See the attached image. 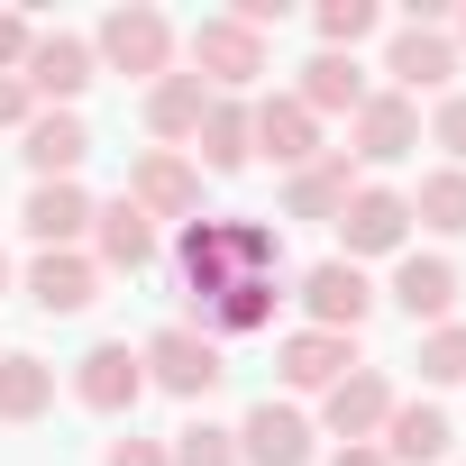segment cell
<instances>
[{
    "mask_svg": "<svg viewBox=\"0 0 466 466\" xmlns=\"http://www.w3.org/2000/svg\"><path fill=\"white\" fill-rule=\"evenodd\" d=\"M457 46H466V10H457Z\"/></svg>",
    "mask_w": 466,
    "mask_h": 466,
    "instance_id": "cell-38",
    "label": "cell"
},
{
    "mask_svg": "<svg viewBox=\"0 0 466 466\" xmlns=\"http://www.w3.org/2000/svg\"><path fill=\"white\" fill-rule=\"evenodd\" d=\"M329 466H393V457H384V448H375V439H357V448H339V457H329Z\"/></svg>",
    "mask_w": 466,
    "mask_h": 466,
    "instance_id": "cell-36",
    "label": "cell"
},
{
    "mask_svg": "<svg viewBox=\"0 0 466 466\" xmlns=\"http://www.w3.org/2000/svg\"><path fill=\"white\" fill-rule=\"evenodd\" d=\"M393 311H402V320H420V329H439V320L457 311V266H448V257L402 248V257H393Z\"/></svg>",
    "mask_w": 466,
    "mask_h": 466,
    "instance_id": "cell-20",
    "label": "cell"
},
{
    "mask_svg": "<svg viewBox=\"0 0 466 466\" xmlns=\"http://www.w3.org/2000/svg\"><path fill=\"white\" fill-rule=\"evenodd\" d=\"M19 228H28L37 248H83L92 238V192L83 183H37L28 210H19Z\"/></svg>",
    "mask_w": 466,
    "mask_h": 466,
    "instance_id": "cell-23",
    "label": "cell"
},
{
    "mask_svg": "<svg viewBox=\"0 0 466 466\" xmlns=\"http://www.w3.org/2000/svg\"><path fill=\"white\" fill-rule=\"evenodd\" d=\"M420 384H466V320H439L420 339Z\"/></svg>",
    "mask_w": 466,
    "mask_h": 466,
    "instance_id": "cell-31",
    "label": "cell"
},
{
    "mask_svg": "<svg viewBox=\"0 0 466 466\" xmlns=\"http://www.w3.org/2000/svg\"><path fill=\"white\" fill-rule=\"evenodd\" d=\"M210 101H219V92H210L201 74H156V83H147V128L183 156V137L201 128V110H210Z\"/></svg>",
    "mask_w": 466,
    "mask_h": 466,
    "instance_id": "cell-24",
    "label": "cell"
},
{
    "mask_svg": "<svg viewBox=\"0 0 466 466\" xmlns=\"http://www.w3.org/2000/svg\"><path fill=\"white\" fill-rule=\"evenodd\" d=\"M156 248H165V228H156L128 192H119V201H92V266H110V275H147Z\"/></svg>",
    "mask_w": 466,
    "mask_h": 466,
    "instance_id": "cell-12",
    "label": "cell"
},
{
    "mask_svg": "<svg viewBox=\"0 0 466 466\" xmlns=\"http://www.w3.org/2000/svg\"><path fill=\"white\" fill-rule=\"evenodd\" d=\"M192 74H201L210 92L238 101V92L266 74V37H257V28H238V19L219 10V19H201V28H192Z\"/></svg>",
    "mask_w": 466,
    "mask_h": 466,
    "instance_id": "cell-8",
    "label": "cell"
},
{
    "mask_svg": "<svg viewBox=\"0 0 466 466\" xmlns=\"http://www.w3.org/2000/svg\"><path fill=\"white\" fill-rule=\"evenodd\" d=\"M128 201H137L156 228H165V219H183V228H192V219H201V165H192V156H174V147H147V156L128 165Z\"/></svg>",
    "mask_w": 466,
    "mask_h": 466,
    "instance_id": "cell-7",
    "label": "cell"
},
{
    "mask_svg": "<svg viewBox=\"0 0 466 466\" xmlns=\"http://www.w3.org/2000/svg\"><path fill=\"white\" fill-rule=\"evenodd\" d=\"M19 156H28V174H37V183H74V174H83V156H92L83 110H37V119L19 128Z\"/></svg>",
    "mask_w": 466,
    "mask_h": 466,
    "instance_id": "cell-17",
    "label": "cell"
},
{
    "mask_svg": "<svg viewBox=\"0 0 466 466\" xmlns=\"http://www.w3.org/2000/svg\"><path fill=\"white\" fill-rule=\"evenodd\" d=\"M393 466H448V448H457V430H448V411L439 402H393V420H384V439H375Z\"/></svg>",
    "mask_w": 466,
    "mask_h": 466,
    "instance_id": "cell-22",
    "label": "cell"
},
{
    "mask_svg": "<svg viewBox=\"0 0 466 466\" xmlns=\"http://www.w3.org/2000/svg\"><path fill=\"white\" fill-rule=\"evenodd\" d=\"M384 74H393V92H402V101L448 92V74H457V37H448V28L402 19V28H393V46H384Z\"/></svg>",
    "mask_w": 466,
    "mask_h": 466,
    "instance_id": "cell-13",
    "label": "cell"
},
{
    "mask_svg": "<svg viewBox=\"0 0 466 466\" xmlns=\"http://www.w3.org/2000/svg\"><path fill=\"white\" fill-rule=\"evenodd\" d=\"M275 302H284V275H238L228 293L192 302V329H201V339H248V329L275 320Z\"/></svg>",
    "mask_w": 466,
    "mask_h": 466,
    "instance_id": "cell-18",
    "label": "cell"
},
{
    "mask_svg": "<svg viewBox=\"0 0 466 466\" xmlns=\"http://www.w3.org/2000/svg\"><path fill=\"white\" fill-rule=\"evenodd\" d=\"M402 238H411V201L384 192V183H357V201L339 210V257H348V266H366V257H402Z\"/></svg>",
    "mask_w": 466,
    "mask_h": 466,
    "instance_id": "cell-9",
    "label": "cell"
},
{
    "mask_svg": "<svg viewBox=\"0 0 466 466\" xmlns=\"http://www.w3.org/2000/svg\"><path fill=\"white\" fill-rule=\"evenodd\" d=\"M348 201H357V156H348V147H320V156L284 183V210H293V219H329V228H339Z\"/></svg>",
    "mask_w": 466,
    "mask_h": 466,
    "instance_id": "cell-19",
    "label": "cell"
},
{
    "mask_svg": "<svg viewBox=\"0 0 466 466\" xmlns=\"http://www.w3.org/2000/svg\"><path fill=\"white\" fill-rule=\"evenodd\" d=\"M101 466H174V457H165V439H137V430H128V439H110Z\"/></svg>",
    "mask_w": 466,
    "mask_h": 466,
    "instance_id": "cell-34",
    "label": "cell"
},
{
    "mask_svg": "<svg viewBox=\"0 0 466 466\" xmlns=\"http://www.w3.org/2000/svg\"><path fill=\"white\" fill-rule=\"evenodd\" d=\"M411 147H420V101L366 92V110L348 119V156H357V165H402Z\"/></svg>",
    "mask_w": 466,
    "mask_h": 466,
    "instance_id": "cell-14",
    "label": "cell"
},
{
    "mask_svg": "<svg viewBox=\"0 0 466 466\" xmlns=\"http://www.w3.org/2000/svg\"><path fill=\"white\" fill-rule=\"evenodd\" d=\"M165 457H174V466H238V430H219V420H183V430L165 439Z\"/></svg>",
    "mask_w": 466,
    "mask_h": 466,
    "instance_id": "cell-30",
    "label": "cell"
},
{
    "mask_svg": "<svg viewBox=\"0 0 466 466\" xmlns=\"http://www.w3.org/2000/svg\"><path fill=\"white\" fill-rule=\"evenodd\" d=\"M311 28H320V46H329V56H357V46L384 28V10H375V0H320Z\"/></svg>",
    "mask_w": 466,
    "mask_h": 466,
    "instance_id": "cell-29",
    "label": "cell"
},
{
    "mask_svg": "<svg viewBox=\"0 0 466 466\" xmlns=\"http://www.w3.org/2000/svg\"><path fill=\"white\" fill-rule=\"evenodd\" d=\"M420 228H439V238H466V165H439L420 174V192H402Z\"/></svg>",
    "mask_w": 466,
    "mask_h": 466,
    "instance_id": "cell-28",
    "label": "cell"
},
{
    "mask_svg": "<svg viewBox=\"0 0 466 466\" xmlns=\"http://www.w3.org/2000/svg\"><path fill=\"white\" fill-rule=\"evenodd\" d=\"M248 147L266 156V165H284V174H302L311 156H320V119L293 101V92H266V101H248Z\"/></svg>",
    "mask_w": 466,
    "mask_h": 466,
    "instance_id": "cell-11",
    "label": "cell"
},
{
    "mask_svg": "<svg viewBox=\"0 0 466 466\" xmlns=\"http://www.w3.org/2000/svg\"><path fill=\"white\" fill-rule=\"evenodd\" d=\"M430 147H448V165H466V92H439V110H430Z\"/></svg>",
    "mask_w": 466,
    "mask_h": 466,
    "instance_id": "cell-32",
    "label": "cell"
},
{
    "mask_svg": "<svg viewBox=\"0 0 466 466\" xmlns=\"http://www.w3.org/2000/svg\"><path fill=\"white\" fill-rule=\"evenodd\" d=\"M248 156H257V147H248V101L219 92V101L201 110V128H192V165H201V174H238Z\"/></svg>",
    "mask_w": 466,
    "mask_h": 466,
    "instance_id": "cell-25",
    "label": "cell"
},
{
    "mask_svg": "<svg viewBox=\"0 0 466 466\" xmlns=\"http://www.w3.org/2000/svg\"><path fill=\"white\" fill-rule=\"evenodd\" d=\"M92 65H110V74H137V83L174 74V19H165V10H147V0L110 10V19H101V37H92Z\"/></svg>",
    "mask_w": 466,
    "mask_h": 466,
    "instance_id": "cell-2",
    "label": "cell"
},
{
    "mask_svg": "<svg viewBox=\"0 0 466 466\" xmlns=\"http://www.w3.org/2000/svg\"><path fill=\"white\" fill-rule=\"evenodd\" d=\"M393 375L384 366H348L329 393H320V430L339 439V448H357V439H384V420H393Z\"/></svg>",
    "mask_w": 466,
    "mask_h": 466,
    "instance_id": "cell-6",
    "label": "cell"
},
{
    "mask_svg": "<svg viewBox=\"0 0 466 466\" xmlns=\"http://www.w3.org/2000/svg\"><path fill=\"white\" fill-rule=\"evenodd\" d=\"M293 293H302L311 329H339V339H357V329H366V311H375V284H366V266H348V257H320Z\"/></svg>",
    "mask_w": 466,
    "mask_h": 466,
    "instance_id": "cell-10",
    "label": "cell"
},
{
    "mask_svg": "<svg viewBox=\"0 0 466 466\" xmlns=\"http://www.w3.org/2000/svg\"><path fill=\"white\" fill-rule=\"evenodd\" d=\"M28 302H37L46 320H74V311L101 302V266H92L83 248H37V266H28Z\"/></svg>",
    "mask_w": 466,
    "mask_h": 466,
    "instance_id": "cell-16",
    "label": "cell"
},
{
    "mask_svg": "<svg viewBox=\"0 0 466 466\" xmlns=\"http://www.w3.org/2000/svg\"><path fill=\"white\" fill-rule=\"evenodd\" d=\"M174 266H183V293L192 302H210V293H228L238 275H284V238L266 219H192L183 238H174Z\"/></svg>",
    "mask_w": 466,
    "mask_h": 466,
    "instance_id": "cell-1",
    "label": "cell"
},
{
    "mask_svg": "<svg viewBox=\"0 0 466 466\" xmlns=\"http://www.w3.org/2000/svg\"><path fill=\"white\" fill-rule=\"evenodd\" d=\"M92 74H101V65H92V37H74V28H37V46H28V65H19V83H28L37 110H74Z\"/></svg>",
    "mask_w": 466,
    "mask_h": 466,
    "instance_id": "cell-5",
    "label": "cell"
},
{
    "mask_svg": "<svg viewBox=\"0 0 466 466\" xmlns=\"http://www.w3.org/2000/svg\"><path fill=\"white\" fill-rule=\"evenodd\" d=\"M348 366H357V339H339V329H293V339L275 348V375H284V393H329Z\"/></svg>",
    "mask_w": 466,
    "mask_h": 466,
    "instance_id": "cell-21",
    "label": "cell"
},
{
    "mask_svg": "<svg viewBox=\"0 0 466 466\" xmlns=\"http://www.w3.org/2000/svg\"><path fill=\"white\" fill-rule=\"evenodd\" d=\"M28 119H37L28 83H19V74H0V128H28Z\"/></svg>",
    "mask_w": 466,
    "mask_h": 466,
    "instance_id": "cell-35",
    "label": "cell"
},
{
    "mask_svg": "<svg viewBox=\"0 0 466 466\" xmlns=\"http://www.w3.org/2000/svg\"><path fill=\"white\" fill-rule=\"evenodd\" d=\"M293 101H302L311 119H320V110H348V119H357V110H366V65H357V56H329V46H320V56L302 65V92H293Z\"/></svg>",
    "mask_w": 466,
    "mask_h": 466,
    "instance_id": "cell-26",
    "label": "cell"
},
{
    "mask_svg": "<svg viewBox=\"0 0 466 466\" xmlns=\"http://www.w3.org/2000/svg\"><path fill=\"white\" fill-rule=\"evenodd\" d=\"M28 46H37V28H28L19 10H0V74H19V65H28Z\"/></svg>",
    "mask_w": 466,
    "mask_h": 466,
    "instance_id": "cell-33",
    "label": "cell"
},
{
    "mask_svg": "<svg viewBox=\"0 0 466 466\" xmlns=\"http://www.w3.org/2000/svg\"><path fill=\"white\" fill-rule=\"evenodd\" d=\"M0 293H10V257H0Z\"/></svg>",
    "mask_w": 466,
    "mask_h": 466,
    "instance_id": "cell-37",
    "label": "cell"
},
{
    "mask_svg": "<svg viewBox=\"0 0 466 466\" xmlns=\"http://www.w3.org/2000/svg\"><path fill=\"white\" fill-rule=\"evenodd\" d=\"M56 411V366L28 348H0V420H46Z\"/></svg>",
    "mask_w": 466,
    "mask_h": 466,
    "instance_id": "cell-27",
    "label": "cell"
},
{
    "mask_svg": "<svg viewBox=\"0 0 466 466\" xmlns=\"http://www.w3.org/2000/svg\"><path fill=\"white\" fill-rule=\"evenodd\" d=\"M137 357H147V384H156V393H174V402H201V393H219V375H228L219 339H201L192 320L156 329V339H147Z\"/></svg>",
    "mask_w": 466,
    "mask_h": 466,
    "instance_id": "cell-3",
    "label": "cell"
},
{
    "mask_svg": "<svg viewBox=\"0 0 466 466\" xmlns=\"http://www.w3.org/2000/svg\"><path fill=\"white\" fill-rule=\"evenodd\" d=\"M74 402H83V411H101V420H128V411L147 402V357H137L128 339L83 348V357H74Z\"/></svg>",
    "mask_w": 466,
    "mask_h": 466,
    "instance_id": "cell-4",
    "label": "cell"
},
{
    "mask_svg": "<svg viewBox=\"0 0 466 466\" xmlns=\"http://www.w3.org/2000/svg\"><path fill=\"white\" fill-rule=\"evenodd\" d=\"M311 420H302V402H257L248 420H238V466H311Z\"/></svg>",
    "mask_w": 466,
    "mask_h": 466,
    "instance_id": "cell-15",
    "label": "cell"
}]
</instances>
